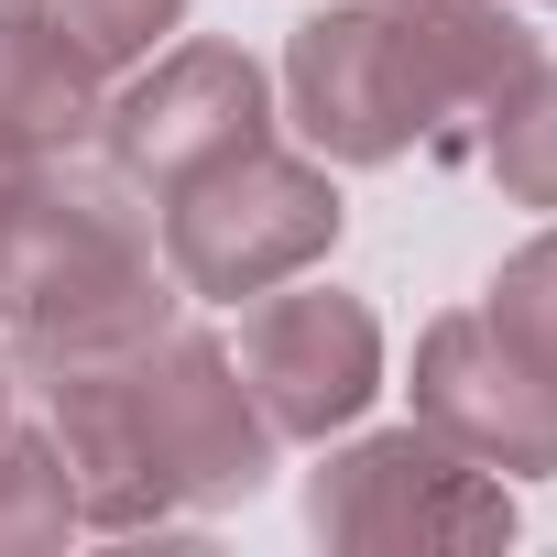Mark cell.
<instances>
[{"mask_svg": "<svg viewBox=\"0 0 557 557\" xmlns=\"http://www.w3.org/2000/svg\"><path fill=\"white\" fill-rule=\"evenodd\" d=\"M251 121H262V77L240 66V55H219V45H197V55H175L143 99H132V153L153 164V175H219L230 153H251Z\"/></svg>", "mask_w": 557, "mask_h": 557, "instance_id": "6da1fadb", "label": "cell"}, {"mask_svg": "<svg viewBox=\"0 0 557 557\" xmlns=\"http://www.w3.org/2000/svg\"><path fill=\"white\" fill-rule=\"evenodd\" d=\"M12 23L77 66H110V55L153 45V23H175V0H12Z\"/></svg>", "mask_w": 557, "mask_h": 557, "instance_id": "7a4b0ae2", "label": "cell"}, {"mask_svg": "<svg viewBox=\"0 0 557 557\" xmlns=\"http://www.w3.org/2000/svg\"><path fill=\"white\" fill-rule=\"evenodd\" d=\"M503 164L524 175V197H557V77H546V110H524V121H513Z\"/></svg>", "mask_w": 557, "mask_h": 557, "instance_id": "3957f363", "label": "cell"}]
</instances>
